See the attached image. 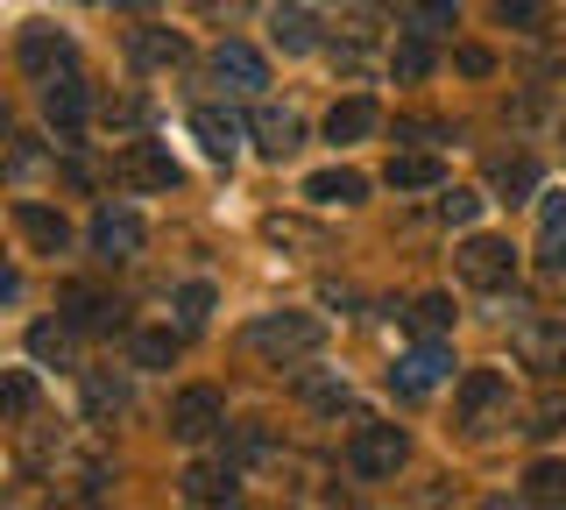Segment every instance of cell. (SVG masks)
Segmentation results:
<instances>
[{
    "label": "cell",
    "instance_id": "cell-1",
    "mask_svg": "<svg viewBox=\"0 0 566 510\" xmlns=\"http://www.w3.org/2000/svg\"><path fill=\"white\" fill-rule=\"evenodd\" d=\"M248 347H255L262 362H305L326 347V320H312V312H262L255 326H248Z\"/></svg>",
    "mask_w": 566,
    "mask_h": 510
},
{
    "label": "cell",
    "instance_id": "cell-2",
    "mask_svg": "<svg viewBox=\"0 0 566 510\" xmlns=\"http://www.w3.org/2000/svg\"><path fill=\"white\" fill-rule=\"evenodd\" d=\"M403 454H411V439H403V426H354L347 439V475H361V482H389V475L403 468Z\"/></svg>",
    "mask_w": 566,
    "mask_h": 510
},
{
    "label": "cell",
    "instance_id": "cell-3",
    "mask_svg": "<svg viewBox=\"0 0 566 510\" xmlns=\"http://www.w3.org/2000/svg\"><path fill=\"white\" fill-rule=\"evenodd\" d=\"M453 270H460L468 291H510V277H517V249L495 241V235H468L453 249Z\"/></svg>",
    "mask_w": 566,
    "mask_h": 510
},
{
    "label": "cell",
    "instance_id": "cell-4",
    "mask_svg": "<svg viewBox=\"0 0 566 510\" xmlns=\"http://www.w3.org/2000/svg\"><path fill=\"white\" fill-rule=\"evenodd\" d=\"M503 412H510V376L503 368H468V383H460V397H453V418L474 439H489Z\"/></svg>",
    "mask_w": 566,
    "mask_h": 510
},
{
    "label": "cell",
    "instance_id": "cell-5",
    "mask_svg": "<svg viewBox=\"0 0 566 510\" xmlns=\"http://www.w3.org/2000/svg\"><path fill=\"white\" fill-rule=\"evenodd\" d=\"M517 362L531 368V376L559 383L566 376V326L538 320V312H517Z\"/></svg>",
    "mask_w": 566,
    "mask_h": 510
},
{
    "label": "cell",
    "instance_id": "cell-6",
    "mask_svg": "<svg viewBox=\"0 0 566 510\" xmlns=\"http://www.w3.org/2000/svg\"><path fill=\"white\" fill-rule=\"evenodd\" d=\"M212 433H227V404H220V391H206V383L177 391V404H170V439H185V447H206Z\"/></svg>",
    "mask_w": 566,
    "mask_h": 510
},
{
    "label": "cell",
    "instance_id": "cell-7",
    "mask_svg": "<svg viewBox=\"0 0 566 510\" xmlns=\"http://www.w3.org/2000/svg\"><path fill=\"white\" fill-rule=\"evenodd\" d=\"M85 114H93V85L78 72H50L43 79V121L57 128V143H71V135L85 128Z\"/></svg>",
    "mask_w": 566,
    "mask_h": 510
},
{
    "label": "cell",
    "instance_id": "cell-8",
    "mask_svg": "<svg viewBox=\"0 0 566 510\" xmlns=\"http://www.w3.org/2000/svg\"><path fill=\"white\" fill-rule=\"evenodd\" d=\"M142 241H149V227H142L135 206H99L93 214V256L99 262H135Z\"/></svg>",
    "mask_w": 566,
    "mask_h": 510
},
{
    "label": "cell",
    "instance_id": "cell-9",
    "mask_svg": "<svg viewBox=\"0 0 566 510\" xmlns=\"http://www.w3.org/2000/svg\"><path fill=\"white\" fill-rule=\"evenodd\" d=\"M447 362H453V355H447V347H439V341H418L411 355H403L397 368H389V391H397L403 404L432 397V391H439V376H447Z\"/></svg>",
    "mask_w": 566,
    "mask_h": 510
},
{
    "label": "cell",
    "instance_id": "cell-10",
    "mask_svg": "<svg viewBox=\"0 0 566 510\" xmlns=\"http://www.w3.org/2000/svg\"><path fill=\"white\" fill-rule=\"evenodd\" d=\"M120 178H128L135 191H177L185 170H177V156L164 143H128V149H120Z\"/></svg>",
    "mask_w": 566,
    "mask_h": 510
},
{
    "label": "cell",
    "instance_id": "cell-11",
    "mask_svg": "<svg viewBox=\"0 0 566 510\" xmlns=\"http://www.w3.org/2000/svg\"><path fill=\"white\" fill-rule=\"evenodd\" d=\"M64 320L78 333H120V326H128V305L106 298V291H93V284H71L64 291Z\"/></svg>",
    "mask_w": 566,
    "mask_h": 510
},
{
    "label": "cell",
    "instance_id": "cell-12",
    "mask_svg": "<svg viewBox=\"0 0 566 510\" xmlns=\"http://www.w3.org/2000/svg\"><path fill=\"white\" fill-rule=\"evenodd\" d=\"M212 79L227 85V93H262L270 85V64H262V50H248L241 37H227L212 50Z\"/></svg>",
    "mask_w": 566,
    "mask_h": 510
},
{
    "label": "cell",
    "instance_id": "cell-13",
    "mask_svg": "<svg viewBox=\"0 0 566 510\" xmlns=\"http://www.w3.org/2000/svg\"><path fill=\"white\" fill-rule=\"evenodd\" d=\"M177 489H185L191 503H234L241 497V468L234 461H199V468L177 475Z\"/></svg>",
    "mask_w": 566,
    "mask_h": 510
},
{
    "label": "cell",
    "instance_id": "cell-14",
    "mask_svg": "<svg viewBox=\"0 0 566 510\" xmlns=\"http://www.w3.org/2000/svg\"><path fill=\"white\" fill-rule=\"evenodd\" d=\"M14 227L29 235L35 256H64V241H71V220L50 214V206H35V199H14Z\"/></svg>",
    "mask_w": 566,
    "mask_h": 510
},
{
    "label": "cell",
    "instance_id": "cell-15",
    "mask_svg": "<svg viewBox=\"0 0 566 510\" xmlns=\"http://www.w3.org/2000/svg\"><path fill=\"white\" fill-rule=\"evenodd\" d=\"M382 185L389 191H439V185H447V164H439L432 149H403V156H389Z\"/></svg>",
    "mask_w": 566,
    "mask_h": 510
},
{
    "label": "cell",
    "instance_id": "cell-16",
    "mask_svg": "<svg viewBox=\"0 0 566 510\" xmlns=\"http://www.w3.org/2000/svg\"><path fill=\"white\" fill-rule=\"evenodd\" d=\"M376 128H382V107L368 93H354V100H340V107L326 114V143H368Z\"/></svg>",
    "mask_w": 566,
    "mask_h": 510
},
{
    "label": "cell",
    "instance_id": "cell-17",
    "mask_svg": "<svg viewBox=\"0 0 566 510\" xmlns=\"http://www.w3.org/2000/svg\"><path fill=\"white\" fill-rule=\"evenodd\" d=\"M128 58L142 64V72H170V64L191 58V43L177 37V29H135V37H128Z\"/></svg>",
    "mask_w": 566,
    "mask_h": 510
},
{
    "label": "cell",
    "instance_id": "cell-18",
    "mask_svg": "<svg viewBox=\"0 0 566 510\" xmlns=\"http://www.w3.org/2000/svg\"><path fill=\"white\" fill-rule=\"evenodd\" d=\"M14 58H22V72L50 79V72L71 64V37H64V29H22V50H14Z\"/></svg>",
    "mask_w": 566,
    "mask_h": 510
},
{
    "label": "cell",
    "instance_id": "cell-19",
    "mask_svg": "<svg viewBox=\"0 0 566 510\" xmlns=\"http://www.w3.org/2000/svg\"><path fill=\"white\" fill-rule=\"evenodd\" d=\"M191 135H199V149H206V156L234 164V149H241V121H234V114H220V107H191Z\"/></svg>",
    "mask_w": 566,
    "mask_h": 510
},
{
    "label": "cell",
    "instance_id": "cell-20",
    "mask_svg": "<svg viewBox=\"0 0 566 510\" xmlns=\"http://www.w3.org/2000/svg\"><path fill=\"white\" fill-rule=\"evenodd\" d=\"M305 199L312 206H361L368 199V178H361V170H312Z\"/></svg>",
    "mask_w": 566,
    "mask_h": 510
},
{
    "label": "cell",
    "instance_id": "cell-21",
    "mask_svg": "<svg viewBox=\"0 0 566 510\" xmlns=\"http://www.w3.org/2000/svg\"><path fill=\"white\" fill-rule=\"evenodd\" d=\"M270 43L283 58H305V50H318V22L305 8H270Z\"/></svg>",
    "mask_w": 566,
    "mask_h": 510
},
{
    "label": "cell",
    "instance_id": "cell-22",
    "mask_svg": "<svg viewBox=\"0 0 566 510\" xmlns=\"http://www.w3.org/2000/svg\"><path fill=\"white\" fill-rule=\"evenodd\" d=\"M538 262L545 270H566V191H545V206H538Z\"/></svg>",
    "mask_w": 566,
    "mask_h": 510
},
{
    "label": "cell",
    "instance_id": "cell-23",
    "mask_svg": "<svg viewBox=\"0 0 566 510\" xmlns=\"http://www.w3.org/2000/svg\"><path fill=\"white\" fill-rule=\"evenodd\" d=\"M297 135H305V128H297V114H283V107H262L255 114V143H262L270 164H283V156L297 149Z\"/></svg>",
    "mask_w": 566,
    "mask_h": 510
},
{
    "label": "cell",
    "instance_id": "cell-24",
    "mask_svg": "<svg viewBox=\"0 0 566 510\" xmlns=\"http://www.w3.org/2000/svg\"><path fill=\"white\" fill-rule=\"evenodd\" d=\"M403 326H411L418 341H439V333L453 326V298H439V291H424V298H411V312H403Z\"/></svg>",
    "mask_w": 566,
    "mask_h": 510
},
{
    "label": "cell",
    "instance_id": "cell-25",
    "mask_svg": "<svg viewBox=\"0 0 566 510\" xmlns=\"http://www.w3.org/2000/svg\"><path fill=\"white\" fill-rule=\"evenodd\" d=\"M489 178H495L503 199H524V191H538V164H531V156H495Z\"/></svg>",
    "mask_w": 566,
    "mask_h": 510
},
{
    "label": "cell",
    "instance_id": "cell-26",
    "mask_svg": "<svg viewBox=\"0 0 566 510\" xmlns=\"http://www.w3.org/2000/svg\"><path fill=\"white\" fill-rule=\"evenodd\" d=\"M270 454H276L270 426H234V433H227V461H234V468H255V461H270Z\"/></svg>",
    "mask_w": 566,
    "mask_h": 510
},
{
    "label": "cell",
    "instance_id": "cell-27",
    "mask_svg": "<svg viewBox=\"0 0 566 510\" xmlns=\"http://www.w3.org/2000/svg\"><path fill=\"white\" fill-rule=\"evenodd\" d=\"M424 72H432V43H424V37H403L397 50H389V79H397V85H418Z\"/></svg>",
    "mask_w": 566,
    "mask_h": 510
},
{
    "label": "cell",
    "instance_id": "cell-28",
    "mask_svg": "<svg viewBox=\"0 0 566 510\" xmlns=\"http://www.w3.org/2000/svg\"><path fill=\"white\" fill-rule=\"evenodd\" d=\"M524 503H566V461H531Z\"/></svg>",
    "mask_w": 566,
    "mask_h": 510
},
{
    "label": "cell",
    "instance_id": "cell-29",
    "mask_svg": "<svg viewBox=\"0 0 566 510\" xmlns=\"http://www.w3.org/2000/svg\"><path fill=\"white\" fill-rule=\"evenodd\" d=\"M71 333H78L71 320H57V326H50V320H43V326H29V355H35V362H57V368H64V362H71Z\"/></svg>",
    "mask_w": 566,
    "mask_h": 510
},
{
    "label": "cell",
    "instance_id": "cell-30",
    "mask_svg": "<svg viewBox=\"0 0 566 510\" xmlns=\"http://www.w3.org/2000/svg\"><path fill=\"white\" fill-rule=\"evenodd\" d=\"M29 412H35V376H29V368H14L8 391H0V426H22Z\"/></svg>",
    "mask_w": 566,
    "mask_h": 510
},
{
    "label": "cell",
    "instance_id": "cell-31",
    "mask_svg": "<svg viewBox=\"0 0 566 510\" xmlns=\"http://www.w3.org/2000/svg\"><path fill=\"white\" fill-rule=\"evenodd\" d=\"M524 433H531V439H553V433H566V391H545Z\"/></svg>",
    "mask_w": 566,
    "mask_h": 510
},
{
    "label": "cell",
    "instance_id": "cell-32",
    "mask_svg": "<svg viewBox=\"0 0 566 510\" xmlns=\"http://www.w3.org/2000/svg\"><path fill=\"white\" fill-rule=\"evenodd\" d=\"M411 14V37H439V29H453V0H418V8H403Z\"/></svg>",
    "mask_w": 566,
    "mask_h": 510
},
{
    "label": "cell",
    "instance_id": "cell-33",
    "mask_svg": "<svg viewBox=\"0 0 566 510\" xmlns=\"http://www.w3.org/2000/svg\"><path fill=\"white\" fill-rule=\"evenodd\" d=\"M170 362H177L170 333H135V368H170Z\"/></svg>",
    "mask_w": 566,
    "mask_h": 510
},
{
    "label": "cell",
    "instance_id": "cell-34",
    "mask_svg": "<svg viewBox=\"0 0 566 510\" xmlns=\"http://www.w3.org/2000/svg\"><path fill=\"white\" fill-rule=\"evenodd\" d=\"M305 404H312V412H340V404H347V383L312 376V383H305Z\"/></svg>",
    "mask_w": 566,
    "mask_h": 510
},
{
    "label": "cell",
    "instance_id": "cell-35",
    "mask_svg": "<svg viewBox=\"0 0 566 510\" xmlns=\"http://www.w3.org/2000/svg\"><path fill=\"white\" fill-rule=\"evenodd\" d=\"M474 214H482V191H447L439 199V220H453V227H468Z\"/></svg>",
    "mask_w": 566,
    "mask_h": 510
},
{
    "label": "cell",
    "instance_id": "cell-36",
    "mask_svg": "<svg viewBox=\"0 0 566 510\" xmlns=\"http://www.w3.org/2000/svg\"><path fill=\"white\" fill-rule=\"evenodd\" d=\"M85 397H93V412H120V404H128V391H120L114 376H85Z\"/></svg>",
    "mask_w": 566,
    "mask_h": 510
},
{
    "label": "cell",
    "instance_id": "cell-37",
    "mask_svg": "<svg viewBox=\"0 0 566 510\" xmlns=\"http://www.w3.org/2000/svg\"><path fill=\"white\" fill-rule=\"evenodd\" d=\"M177 312H185V326H199L212 312V284H185V291H177Z\"/></svg>",
    "mask_w": 566,
    "mask_h": 510
},
{
    "label": "cell",
    "instance_id": "cell-38",
    "mask_svg": "<svg viewBox=\"0 0 566 510\" xmlns=\"http://www.w3.org/2000/svg\"><path fill=\"white\" fill-rule=\"evenodd\" d=\"M495 22H517V29H531V22H538V0H495Z\"/></svg>",
    "mask_w": 566,
    "mask_h": 510
},
{
    "label": "cell",
    "instance_id": "cell-39",
    "mask_svg": "<svg viewBox=\"0 0 566 510\" xmlns=\"http://www.w3.org/2000/svg\"><path fill=\"white\" fill-rule=\"evenodd\" d=\"M142 114H149L142 100H114V107H106V128H142Z\"/></svg>",
    "mask_w": 566,
    "mask_h": 510
},
{
    "label": "cell",
    "instance_id": "cell-40",
    "mask_svg": "<svg viewBox=\"0 0 566 510\" xmlns=\"http://www.w3.org/2000/svg\"><path fill=\"white\" fill-rule=\"evenodd\" d=\"M460 72H468V79H489L495 58H489V50H460Z\"/></svg>",
    "mask_w": 566,
    "mask_h": 510
},
{
    "label": "cell",
    "instance_id": "cell-41",
    "mask_svg": "<svg viewBox=\"0 0 566 510\" xmlns=\"http://www.w3.org/2000/svg\"><path fill=\"white\" fill-rule=\"evenodd\" d=\"M191 8H199V14H241L248 0H191Z\"/></svg>",
    "mask_w": 566,
    "mask_h": 510
},
{
    "label": "cell",
    "instance_id": "cell-42",
    "mask_svg": "<svg viewBox=\"0 0 566 510\" xmlns=\"http://www.w3.org/2000/svg\"><path fill=\"white\" fill-rule=\"evenodd\" d=\"M128 8H149V0H128Z\"/></svg>",
    "mask_w": 566,
    "mask_h": 510
}]
</instances>
